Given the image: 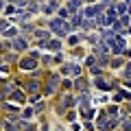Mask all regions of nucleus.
<instances>
[{
    "instance_id": "obj_1",
    "label": "nucleus",
    "mask_w": 131,
    "mask_h": 131,
    "mask_svg": "<svg viewBox=\"0 0 131 131\" xmlns=\"http://www.w3.org/2000/svg\"><path fill=\"white\" fill-rule=\"evenodd\" d=\"M50 26H52V31H57L59 35L66 31V26H63V20H52V22H50Z\"/></svg>"
},
{
    "instance_id": "obj_2",
    "label": "nucleus",
    "mask_w": 131,
    "mask_h": 131,
    "mask_svg": "<svg viewBox=\"0 0 131 131\" xmlns=\"http://www.w3.org/2000/svg\"><path fill=\"white\" fill-rule=\"evenodd\" d=\"M22 68H35V59H26V61H22Z\"/></svg>"
},
{
    "instance_id": "obj_3",
    "label": "nucleus",
    "mask_w": 131,
    "mask_h": 131,
    "mask_svg": "<svg viewBox=\"0 0 131 131\" xmlns=\"http://www.w3.org/2000/svg\"><path fill=\"white\" fill-rule=\"evenodd\" d=\"M125 129H131V118H127V120H125Z\"/></svg>"
}]
</instances>
